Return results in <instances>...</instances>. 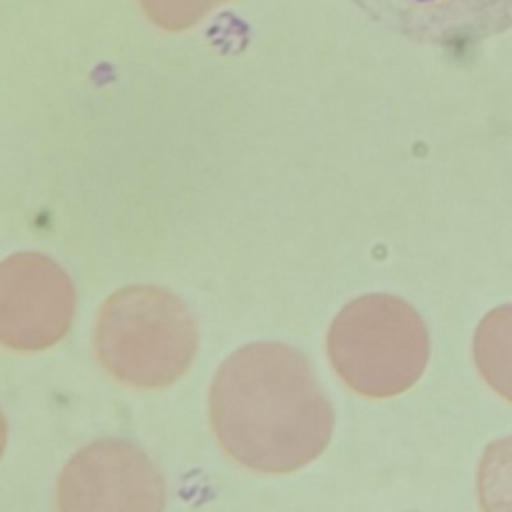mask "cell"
Wrapping results in <instances>:
<instances>
[{"label":"cell","instance_id":"cell-4","mask_svg":"<svg viewBox=\"0 0 512 512\" xmlns=\"http://www.w3.org/2000/svg\"><path fill=\"white\" fill-rule=\"evenodd\" d=\"M160 470L136 444L102 438L80 448L62 468L58 512H164Z\"/></svg>","mask_w":512,"mask_h":512},{"label":"cell","instance_id":"cell-1","mask_svg":"<svg viewBox=\"0 0 512 512\" xmlns=\"http://www.w3.org/2000/svg\"><path fill=\"white\" fill-rule=\"evenodd\" d=\"M210 422L236 462L282 474L324 452L334 412L304 354L280 342H252L214 374Z\"/></svg>","mask_w":512,"mask_h":512},{"label":"cell","instance_id":"cell-6","mask_svg":"<svg viewBox=\"0 0 512 512\" xmlns=\"http://www.w3.org/2000/svg\"><path fill=\"white\" fill-rule=\"evenodd\" d=\"M368 16L410 40L460 46L512 28V0H354Z\"/></svg>","mask_w":512,"mask_h":512},{"label":"cell","instance_id":"cell-8","mask_svg":"<svg viewBox=\"0 0 512 512\" xmlns=\"http://www.w3.org/2000/svg\"><path fill=\"white\" fill-rule=\"evenodd\" d=\"M476 486L482 512H512V436L486 446Z\"/></svg>","mask_w":512,"mask_h":512},{"label":"cell","instance_id":"cell-7","mask_svg":"<svg viewBox=\"0 0 512 512\" xmlns=\"http://www.w3.org/2000/svg\"><path fill=\"white\" fill-rule=\"evenodd\" d=\"M472 354L484 382L512 402V304L496 306L480 320Z\"/></svg>","mask_w":512,"mask_h":512},{"label":"cell","instance_id":"cell-3","mask_svg":"<svg viewBox=\"0 0 512 512\" xmlns=\"http://www.w3.org/2000/svg\"><path fill=\"white\" fill-rule=\"evenodd\" d=\"M332 368L354 392L390 398L422 376L430 336L422 316L392 294H364L348 302L326 336Z\"/></svg>","mask_w":512,"mask_h":512},{"label":"cell","instance_id":"cell-5","mask_svg":"<svg viewBox=\"0 0 512 512\" xmlns=\"http://www.w3.org/2000/svg\"><path fill=\"white\" fill-rule=\"evenodd\" d=\"M76 292L64 268L38 252L0 264V342L20 352L54 346L70 328Z\"/></svg>","mask_w":512,"mask_h":512},{"label":"cell","instance_id":"cell-2","mask_svg":"<svg viewBox=\"0 0 512 512\" xmlns=\"http://www.w3.org/2000/svg\"><path fill=\"white\" fill-rule=\"evenodd\" d=\"M94 342L110 376L136 388H162L190 368L198 332L176 294L158 286H126L100 306Z\"/></svg>","mask_w":512,"mask_h":512}]
</instances>
